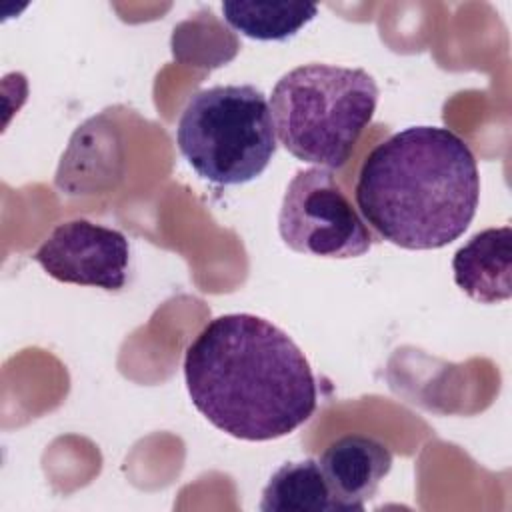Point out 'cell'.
<instances>
[{
  "instance_id": "1",
  "label": "cell",
  "mask_w": 512,
  "mask_h": 512,
  "mask_svg": "<svg viewBox=\"0 0 512 512\" xmlns=\"http://www.w3.org/2000/svg\"><path fill=\"white\" fill-rule=\"evenodd\" d=\"M194 408L218 430L248 442L288 436L318 406L316 376L298 344L248 312L212 318L184 354Z\"/></svg>"
},
{
  "instance_id": "2",
  "label": "cell",
  "mask_w": 512,
  "mask_h": 512,
  "mask_svg": "<svg viewBox=\"0 0 512 512\" xmlns=\"http://www.w3.org/2000/svg\"><path fill=\"white\" fill-rule=\"evenodd\" d=\"M354 192L380 238L406 250H438L472 224L480 176L470 146L456 132L410 126L368 152Z\"/></svg>"
},
{
  "instance_id": "3",
  "label": "cell",
  "mask_w": 512,
  "mask_h": 512,
  "mask_svg": "<svg viewBox=\"0 0 512 512\" xmlns=\"http://www.w3.org/2000/svg\"><path fill=\"white\" fill-rule=\"evenodd\" d=\"M378 86L364 68L310 62L280 76L270 112L280 144L318 168H340L372 122Z\"/></svg>"
},
{
  "instance_id": "4",
  "label": "cell",
  "mask_w": 512,
  "mask_h": 512,
  "mask_svg": "<svg viewBox=\"0 0 512 512\" xmlns=\"http://www.w3.org/2000/svg\"><path fill=\"white\" fill-rule=\"evenodd\" d=\"M176 144L200 178L220 186L252 182L278 148L270 102L252 84L202 88L180 114Z\"/></svg>"
},
{
  "instance_id": "5",
  "label": "cell",
  "mask_w": 512,
  "mask_h": 512,
  "mask_svg": "<svg viewBox=\"0 0 512 512\" xmlns=\"http://www.w3.org/2000/svg\"><path fill=\"white\" fill-rule=\"evenodd\" d=\"M282 242L300 254L320 258L364 256L374 236L328 168L298 170L290 180L280 214Z\"/></svg>"
},
{
  "instance_id": "6",
  "label": "cell",
  "mask_w": 512,
  "mask_h": 512,
  "mask_svg": "<svg viewBox=\"0 0 512 512\" xmlns=\"http://www.w3.org/2000/svg\"><path fill=\"white\" fill-rule=\"evenodd\" d=\"M34 260L58 282L116 292L128 278L130 244L120 230L78 218L58 224Z\"/></svg>"
},
{
  "instance_id": "7",
  "label": "cell",
  "mask_w": 512,
  "mask_h": 512,
  "mask_svg": "<svg viewBox=\"0 0 512 512\" xmlns=\"http://www.w3.org/2000/svg\"><path fill=\"white\" fill-rule=\"evenodd\" d=\"M336 512H362L392 468L390 448L364 434L332 440L318 458Z\"/></svg>"
},
{
  "instance_id": "8",
  "label": "cell",
  "mask_w": 512,
  "mask_h": 512,
  "mask_svg": "<svg viewBox=\"0 0 512 512\" xmlns=\"http://www.w3.org/2000/svg\"><path fill=\"white\" fill-rule=\"evenodd\" d=\"M456 286L480 304L512 296V228H486L460 246L452 258Z\"/></svg>"
},
{
  "instance_id": "9",
  "label": "cell",
  "mask_w": 512,
  "mask_h": 512,
  "mask_svg": "<svg viewBox=\"0 0 512 512\" xmlns=\"http://www.w3.org/2000/svg\"><path fill=\"white\" fill-rule=\"evenodd\" d=\"M262 512H336L316 458L282 464L262 490Z\"/></svg>"
},
{
  "instance_id": "10",
  "label": "cell",
  "mask_w": 512,
  "mask_h": 512,
  "mask_svg": "<svg viewBox=\"0 0 512 512\" xmlns=\"http://www.w3.org/2000/svg\"><path fill=\"white\" fill-rule=\"evenodd\" d=\"M224 20L242 36L260 42H284L296 36L316 14L318 6L304 2H222Z\"/></svg>"
}]
</instances>
